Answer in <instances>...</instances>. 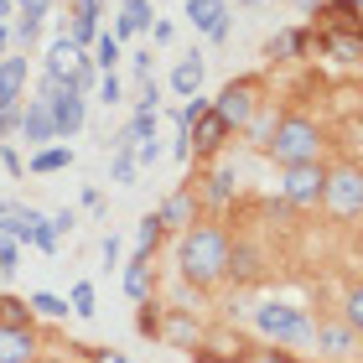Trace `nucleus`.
Returning a JSON list of instances; mask_svg holds the SVG:
<instances>
[{
	"instance_id": "1",
	"label": "nucleus",
	"mask_w": 363,
	"mask_h": 363,
	"mask_svg": "<svg viewBox=\"0 0 363 363\" xmlns=\"http://www.w3.org/2000/svg\"><path fill=\"white\" fill-rule=\"evenodd\" d=\"M177 265H182V280H192V286H218L228 275V234L218 223L187 228L182 250H177Z\"/></svg>"
},
{
	"instance_id": "2",
	"label": "nucleus",
	"mask_w": 363,
	"mask_h": 363,
	"mask_svg": "<svg viewBox=\"0 0 363 363\" xmlns=\"http://www.w3.org/2000/svg\"><path fill=\"white\" fill-rule=\"evenodd\" d=\"M265 151L280 161V167L317 161V156H322V125L306 120V114H280V120H275V135L265 140Z\"/></svg>"
},
{
	"instance_id": "3",
	"label": "nucleus",
	"mask_w": 363,
	"mask_h": 363,
	"mask_svg": "<svg viewBox=\"0 0 363 363\" xmlns=\"http://www.w3.org/2000/svg\"><path fill=\"white\" fill-rule=\"evenodd\" d=\"M255 327L275 342H286V348H306L311 337H317V327H311V317L301 306H286V301H265L255 306Z\"/></svg>"
},
{
	"instance_id": "4",
	"label": "nucleus",
	"mask_w": 363,
	"mask_h": 363,
	"mask_svg": "<svg viewBox=\"0 0 363 363\" xmlns=\"http://www.w3.org/2000/svg\"><path fill=\"white\" fill-rule=\"evenodd\" d=\"M322 208L333 218H358L363 213V167H333L327 172V187H322Z\"/></svg>"
},
{
	"instance_id": "5",
	"label": "nucleus",
	"mask_w": 363,
	"mask_h": 363,
	"mask_svg": "<svg viewBox=\"0 0 363 363\" xmlns=\"http://www.w3.org/2000/svg\"><path fill=\"white\" fill-rule=\"evenodd\" d=\"M327 187L322 161H301V167H280V203L286 208H317Z\"/></svg>"
},
{
	"instance_id": "6",
	"label": "nucleus",
	"mask_w": 363,
	"mask_h": 363,
	"mask_svg": "<svg viewBox=\"0 0 363 363\" xmlns=\"http://www.w3.org/2000/svg\"><path fill=\"white\" fill-rule=\"evenodd\" d=\"M47 78H52V84H68V89H78V94H89L94 62L84 57V47H73L68 37H57L52 52H47Z\"/></svg>"
},
{
	"instance_id": "7",
	"label": "nucleus",
	"mask_w": 363,
	"mask_h": 363,
	"mask_svg": "<svg viewBox=\"0 0 363 363\" xmlns=\"http://www.w3.org/2000/svg\"><path fill=\"white\" fill-rule=\"evenodd\" d=\"M0 234L16 239V244H37L42 255H52V250H57L52 223H47L37 208H6V213H0Z\"/></svg>"
},
{
	"instance_id": "8",
	"label": "nucleus",
	"mask_w": 363,
	"mask_h": 363,
	"mask_svg": "<svg viewBox=\"0 0 363 363\" xmlns=\"http://www.w3.org/2000/svg\"><path fill=\"white\" fill-rule=\"evenodd\" d=\"M255 109H259V84H255V78H234V84L213 99V114H218L228 130H244Z\"/></svg>"
},
{
	"instance_id": "9",
	"label": "nucleus",
	"mask_w": 363,
	"mask_h": 363,
	"mask_svg": "<svg viewBox=\"0 0 363 363\" xmlns=\"http://www.w3.org/2000/svg\"><path fill=\"white\" fill-rule=\"evenodd\" d=\"M42 99H47V109H52L57 135H78V130H84V94H78V89L42 78Z\"/></svg>"
},
{
	"instance_id": "10",
	"label": "nucleus",
	"mask_w": 363,
	"mask_h": 363,
	"mask_svg": "<svg viewBox=\"0 0 363 363\" xmlns=\"http://www.w3.org/2000/svg\"><path fill=\"white\" fill-rule=\"evenodd\" d=\"M228 135H234V130H228V125L218 120V114H213V104H208V114H203V120H197V125L187 130V145H192L197 156H213V151H218V145H223Z\"/></svg>"
},
{
	"instance_id": "11",
	"label": "nucleus",
	"mask_w": 363,
	"mask_h": 363,
	"mask_svg": "<svg viewBox=\"0 0 363 363\" xmlns=\"http://www.w3.org/2000/svg\"><path fill=\"white\" fill-rule=\"evenodd\" d=\"M21 135H26L31 145L57 140V125H52V109H47V99H31V104H21Z\"/></svg>"
},
{
	"instance_id": "12",
	"label": "nucleus",
	"mask_w": 363,
	"mask_h": 363,
	"mask_svg": "<svg viewBox=\"0 0 363 363\" xmlns=\"http://www.w3.org/2000/svg\"><path fill=\"white\" fill-rule=\"evenodd\" d=\"M37 358V333L31 327H0V363H31Z\"/></svg>"
},
{
	"instance_id": "13",
	"label": "nucleus",
	"mask_w": 363,
	"mask_h": 363,
	"mask_svg": "<svg viewBox=\"0 0 363 363\" xmlns=\"http://www.w3.org/2000/svg\"><path fill=\"white\" fill-rule=\"evenodd\" d=\"M26 89V57H0V109H21Z\"/></svg>"
},
{
	"instance_id": "14",
	"label": "nucleus",
	"mask_w": 363,
	"mask_h": 363,
	"mask_svg": "<svg viewBox=\"0 0 363 363\" xmlns=\"http://www.w3.org/2000/svg\"><path fill=\"white\" fill-rule=\"evenodd\" d=\"M187 6H192V26H197V31H208L213 42L228 37V11H223V0H187Z\"/></svg>"
},
{
	"instance_id": "15",
	"label": "nucleus",
	"mask_w": 363,
	"mask_h": 363,
	"mask_svg": "<svg viewBox=\"0 0 363 363\" xmlns=\"http://www.w3.org/2000/svg\"><path fill=\"white\" fill-rule=\"evenodd\" d=\"M192 213H197V197H192L187 187H177L167 203H161L156 218H161V228H182V234H187V228H192Z\"/></svg>"
},
{
	"instance_id": "16",
	"label": "nucleus",
	"mask_w": 363,
	"mask_h": 363,
	"mask_svg": "<svg viewBox=\"0 0 363 363\" xmlns=\"http://www.w3.org/2000/svg\"><path fill=\"white\" fill-rule=\"evenodd\" d=\"M317 47H322V52H333L337 62H358L363 57V31H322V37H317Z\"/></svg>"
},
{
	"instance_id": "17",
	"label": "nucleus",
	"mask_w": 363,
	"mask_h": 363,
	"mask_svg": "<svg viewBox=\"0 0 363 363\" xmlns=\"http://www.w3.org/2000/svg\"><path fill=\"white\" fill-rule=\"evenodd\" d=\"M161 337H167L172 348H187V353L197 348V342H203V333H197V322L187 317V306H177L172 317H167V327H161Z\"/></svg>"
},
{
	"instance_id": "18",
	"label": "nucleus",
	"mask_w": 363,
	"mask_h": 363,
	"mask_svg": "<svg viewBox=\"0 0 363 363\" xmlns=\"http://www.w3.org/2000/svg\"><path fill=\"white\" fill-rule=\"evenodd\" d=\"M151 291H156V275H151V259H130L125 265V296L130 301H151Z\"/></svg>"
},
{
	"instance_id": "19",
	"label": "nucleus",
	"mask_w": 363,
	"mask_h": 363,
	"mask_svg": "<svg viewBox=\"0 0 363 363\" xmlns=\"http://www.w3.org/2000/svg\"><path fill=\"white\" fill-rule=\"evenodd\" d=\"M353 327H317V337H311V342H317V348L327 353V358H348L353 353Z\"/></svg>"
},
{
	"instance_id": "20",
	"label": "nucleus",
	"mask_w": 363,
	"mask_h": 363,
	"mask_svg": "<svg viewBox=\"0 0 363 363\" xmlns=\"http://www.w3.org/2000/svg\"><path fill=\"white\" fill-rule=\"evenodd\" d=\"M172 89L182 94V99H192L197 89H203V57H187V62H177V73H172Z\"/></svg>"
},
{
	"instance_id": "21",
	"label": "nucleus",
	"mask_w": 363,
	"mask_h": 363,
	"mask_svg": "<svg viewBox=\"0 0 363 363\" xmlns=\"http://www.w3.org/2000/svg\"><path fill=\"white\" fill-rule=\"evenodd\" d=\"M203 197H208V208H228V203H234V172H228V167H218V172L208 177Z\"/></svg>"
},
{
	"instance_id": "22",
	"label": "nucleus",
	"mask_w": 363,
	"mask_h": 363,
	"mask_svg": "<svg viewBox=\"0 0 363 363\" xmlns=\"http://www.w3.org/2000/svg\"><path fill=\"white\" fill-rule=\"evenodd\" d=\"M228 275L234 280H255L259 275V255L250 250V244H228Z\"/></svg>"
},
{
	"instance_id": "23",
	"label": "nucleus",
	"mask_w": 363,
	"mask_h": 363,
	"mask_svg": "<svg viewBox=\"0 0 363 363\" xmlns=\"http://www.w3.org/2000/svg\"><path fill=\"white\" fill-rule=\"evenodd\" d=\"M73 47H89L94 37H99V11H73V21H68V31H62Z\"/></svg>"
},
{
	"instance_id": "24",
	"label": "nucleus",
	"mask_w": 363,
	"mask_h": 363,
	"mask_svg": "<svg viewBox=\"0 0 363 363\" xmlns=\"http://www.w3.org/2000/svg\"><path fill=\"white\" fill-rule=\"evenodd\" d=\"M306 47H311V31H301V26H296V31H275L270 57H301Z\"/></svg>"
},
{
	"instance_id": "25",
	"label": "nucleus",
	"mask_w": 363,
	"mask_h": 363,
	"mask_svg": "<svg viewBox=\"0 0 363 363\" xmlns=\"http://www.w3.org/2000/svg\"><path fill=\"white\" fill-rule=\"evenodd\" d=\"M161 234H167V228H161V218H156V213H145L140 228H135V255H140V259H151V250L161 244Z\"/></svg>"
},
{
	"instance_id": "26",
	"label": "nucleus",
	"mask_w": 363,
	"mask_h": 363,
	"mask_svg": "<svg viewBox=\"0 0 363 363\" xmlns=\"http://www.w3.org/2000/svg\"><path fill=\"white\" fill-rule=\"evenodd\" d=\"M317 11H327L333 21L342 26V31H363V16H358V0H327V6H317Z\"/></svg>"
},
{
	"instance_id": "27",
	"label": "nucleus",
	"mask_w": 363,
	"mask_h": 363,
	"mask_svg": "<svg viewBox=\"0 0 363 363\" xmlns=\"http://www.w3.org/2000/svg\"><path fill=\"white\" fill-rule=\"evenodd\" d=\"M151 26V0H125L120 6V31H145Z\"/></svg>"
},
{
	"instance_id": "28",
	"label": "nucleus",
	"mask_w": 363,
	"mask_h": 363,
	"mask_svg": "<svg viewBox=\"0 0 363 363\" xmlns=\"http://www.w3.org/2000/svg\"><path fill=\"white\" fill-rule=\"evenodd\" d=\"M342 327L363 333V280H358V286H348V296H342Z\"/></svg>"
},
{
	"instance_id": "29",
	"label": "nucleus",
	"mask_w": 363,
	"mask_h": 363,
	"mask_svg": "<svg viewBox=\"0 0 363 363\" xmlns=\"http://www.w3.org/2000/svg\"><path fill=\"white\" fill-rule=\"evenodd\" d=\"M62 167H73V151H62V145H47L31 156V172H62Z\"/></svg>"
},
{
	"instance_id": "30",
	"label": "nucleus",
	"mask_w": 363,
	"mask_h": 363,
	"mask_svg": "<svg viewBox=\"0 0 363 363\" xmlns=\"http://www.w3.org/2000/svg\"><path fill=\"white\" fill-rule=\"evenodd\" d=\"M0 327H31V306L16 296H0Z\"/></svg>"
},
{
	"instance_id": "31",
	"label": "nucleus",
	"mask_w": 363,
	"mask_h": 363,
	"mask_svg": "<svg viewBox=\"0 0 363 363\" xmlns=\"http://www.w3.org/2000/svg\"><path fill=\"white\" fill-rule=\"evenodd\" d=\"M275 120H280L275 109H255V114H250V125H244V130H250V140H255V145H265V140L275 135Z\"/></svg>"
},
{
	"instance_id": "32",
	"label": "nucleus",
	"mask_w": 363,
	"mask_h": 363,
	"mask_svg": "<svg viewBox=\"0 0 363 363\" xmlns=\"http://www.w3.org/2000/svg\"><path fill=\"white\" fill-rule=\"evenodd\" d=\"M114 57H120V37H109V31H104V37H94V57L89 62H99L104 73H114Z\"/></svg>"
},
{
	"instance_id": "33",
	"label": "nucleus",
	"mask_w": 363,
	"mask_h": 363,
	"mask_svg": "<svg viewBox=\"0 0 363 363\" xmlns=\"http://www.w3.org/2000/svg\"><path fill=\"white\" fill-rule=\"evenodd\" d=\"M135 167H140V161H135V151H130V145H114L109 177H114V182H130V177H135Z\"/></svg>"
},
{
	"instance_id": "34",
	"label": "nucleus",
	"mask_w": 363,
	"mask_h": 363,
	"mask_svg": "<svg viewBox=\"0 0 363 363\" xmlns=\"http://www.w3.org/2000/svg\"><path fill=\"white\" fill-rule=\"evenodd\" d=\"M26 306L37 311V317H62V311H68V301H62V296H52V291H37Z\"/></svg>"
},
{
	"instance_id": "35",
	"label": "nucleus",
	"mask_w": 363,
	"mask_h": 363,
	"mask_svg": "<svg viewBox=\"0 0 363 363\" xmlns=\"http://www.w3.org/2000/svg\"><path fill=\"white\" fill-rule=\"evenodd\" d=\"M16 259H21L16 239H6V234H0V280H6V275H16Z\"/></svg>"
},
{
	"instance_id": "36",
	"label": "nucleus",
	"mask_w": 363,
	"mask_h": 363,
	"mask_svg": "<svg viewBox=\"0 0 363 363\" xmlns=\"http://www.w3.org/2000/svg\"><path fill=\"white\" fill-rule=\"evenodd\" d=\"M73 311H78V317H94V286H89V280L73 286Z\"/></svg>"
},
{
	"instance_id": "37",
	"label": "nucleus",
	"mask_w": 363,
	"mask_h": 363,
	"mask_svg": "<svg viewBox=\"0 0 363 363\" xmlns=\"http://www.w3.org/2000/svg\"><path fill=\"white\" fill-rule=\"evenodd\" d=\"M135 327H140L145 337H156V333H161V311H156L151 301H140V322H135Z\"/></svg>"
},
{
	"instance_id": "38",
	"label": "nucleus",
	"mask_w": 363,
	"mask_h": 363,
	"mask_svg": "<svg viewBox=\"0 0 363 363\" xmlns=\"http://www.w3.org/2000/svg\"><path fill=\"white\" fill-rule=\"evenodd\" d=\"M99 99H104V104H120V78H114V73L99 78Z\"/></svg>"
},
{
	"instance_id": "39",
	"label": "nucleus",
	"mask_w": 363,
	"mask_h": 363,
	"mask_svg": "<svg viewBox=\"0 0 363 363\" xmlns=\"http://www.w3.org/2000/svg\"><path fill=\"white\" fill-rule=\"evenodd\" d=\"M78 348H84V342H78ZM84 353H89L94 363H130L125 353H109V348H84Z\"/></svg>"
},
{
	"instance_id": "40",
	"label": "nucleus",
	"mask_w": 363,
	"mask_h": 363,
	"mask_svg": "<svg viewBox=\"0 0 363 363\" xmlns=\"http://www.w3.org/2000/svg\"><path fill=\"white\" fill-rule=\"evenodd\" d=\"M11 130H21V109H0V135H11Z\"/></svg>"
},
{
	"instance_id": "41",
	"label": "nucleus",
	"mask_w": 363,
	"mask_h": 363,
	"mask_svg": "<svg viewBox=\"0 0 363 363\" xmlns=\"http://www.w3.org/2000/svg\"><path fill=\"white\" fill-rule=\"evenodd\" d=\"M0 161H6V172H11V177H21V156H16L11 145H0Z\"/></svg>"
},
{
	"instance_id": "42",
	"label": "nucleus",
	"mask_w": 363,
	"mask_h": 363,
	"mask_svg": "<svg viewBox=\"0 0 363 363\" xmlns=\"http://www.w3.org/2000/svg\"><path fill=\"white\" fill-rule=\"evenodd\" d=\"M99 250H104V265H114V259H120V239L104 234V244H99Z\"/></svg>"
},
{
	"instance_id": "43",
	"label": "nucleus",
	"mask_w": 363,
	"mask_h": 363,
	"mask_svg": "<svg viewBox=\"0 0 363 363\" xmlns=\"http://www.w3.org/2000/svg\"><path fill=\"white\" fill-rule=\"evenodd\" d=\"M47 223H52V234L62 239V234H68V228H73V213H57V218H47Z\"/></svg>"
},
{
	"instance_id": "44",
	"label": "nucleus",
	"mask_w": 363,
	"mask_h": 363,
	"mask_svg": "<svg viewBox=\"0 0 363 363\" xmlns=\"http://www.w3.org/2000/svg\"><path fill=\"white\" fill-rule=\"evenodd\" d=\"M265 363H296V358H291V353H280V348H270V353H265Z\"/></svg>"
},
{
	"instance_id": "45",
	"label": "nucleus",
	"mask_w": 363,
	"mask_h": 363,
	"mask_svg": "<svg viewBox=\"0 0 363 363\" xmlns=\"http://www.w3.org/2000/svg\"><path fill=\"white\" fill-rule=\"evenodd\" d=\"M73 11H99V0H73Z\"/></svg>"
},
{
	"instance_id": "46",
	"label": "nucleus",
	"mask_w": 363,
	"mask_h": 363,
	"mask_svg": "<svg viewBox=\"0 0 363 363\" xmlns=\"http://www.w3.org/2000/svg\"><path fill=\"white\" fill-rule=\"evenodd\" d=\"M322 6V0H296V11H317Z\"/></svg>"
},
{
	"instance_id": "47",
	"label": "nucleus",
	"mask_w": 363,
	"mask_h": 363,
	"mask_svg": "<svg viewBox=\"0 0 363 363\" xmlns=\"http://www.w3.org/2000/svg\"><path fill=\"white\" fill-rule=\"evenodd\" d=\"M16 11V0H0V21H6V16Z\"/></svg>"
},
{
	"instance_id": "48",
	"label": "nucleus",
	"mask_w": 363,
	"mask_h": 363,
	"mask_svg": "<svg viewBox=\"0 0 363 363\" xmlns=\"http://www.w3.org/2000/svg\"><path fill=\"white\" fill-rule=\"evenodd\" d=\"M0 52H6V26H0Z\"/></svg>"
},
{
	"instance_id": "49",
	"label": "nucleus",
	"mask_w": 363,
	"mask_h": 363,
	"mask_svg": "<svg viewBox=\"0 0 363 363\" xmlns=\"http://www.w3.org/2000/svg\"><path fill=\"white\" fill-rule=\"evenodd\" d=\"M31 363H57V358H31Z\"/></svg>"
},
{
	"instance_id": "50",
	"label": "nucleus",
	"mask_w": 363,
	"mask_h": 363,
	"mask_svg": "<svg viewBox=\"0 0 363 363\" xmlns=\"http://www.w3.org/2000/svg\"><path fill=\"white\" fill-rule=\"evenodd\" d=\"M6 208H11V203H6V197H0V213H6Z\"/></svg>"
},
{
	"instance_id": "51",
	"label": "nucleus",
	"mask_w": 363,
	"mask_h": 363,
	"mask_svg": "<svg viewBox=\"0 0 363 363\" xmlns=\"http://www.w3.org/2000/svg\"><path fill=\"white\" fill-rule=\"evenodd\" d=\"M244 6H259V0H244Z\"/></svg>"
},
{
	"instance_id": "52",
	"label": "nucleus",
	"mask_w": 363,
	"mask_h": 363,
	"mask_svg": "<svg viewBox=\"0 0 363 363\" xmlns=\"http://www.w3.org/2000/svg\"><path fill=\"white\" fill-rule=\"evenodd\" d=\"M358 16H363V0H358Z\"/></svg>"
}]
</instances>
